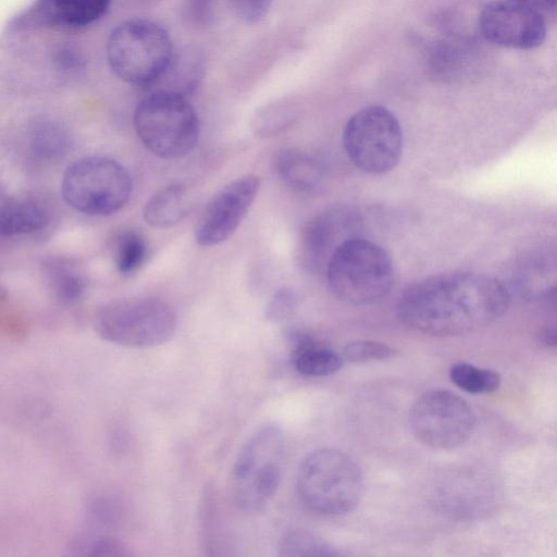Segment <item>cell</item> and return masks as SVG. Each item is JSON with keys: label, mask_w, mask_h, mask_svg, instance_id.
Wrapping results in <instances>:
<instances>
[{"label": "cell", "mask_w": 557, "mask_h": 557, "mask_svg": "<svg viewBox=\"0 0 557 557\" xmlns=\"http://www.w3.org/2000/svg\"><path fill=\"white\" fill-rule=\"evenodd\" d=\"M508 286L476 273H444L408 287L398 299L400 321L418 332L451 337L500 319L510 304Z\"/></svg>", "instance_id": "6da1fadb"}, {"label": "cell", "mask_w": 557, "mask_h": 557, "mask_svg": "<svg viewBox=\"0 0 557 557\" xmlns=\"http://www.w3.org/2000/svg\"><path fill=\"white\" fill-rule=\"evenodd\" d=\"M297 492L302 504L324 517L352 511L364 492L359 465L337 448H320L309 454L297 472Z\"/></svg>", "instance_id": "7a4b0ae2"}, {"label": "cell", "mask_w": 557, "mask_h": 557, "mask_svg": "<svg viewBox=\"0 0 557 557\" xmlns=\"http://www.w3.org/2000/svg\"><path fill=\"white\" fill-rule=\"evenodd\" d=\"M174 55L168 30L148 18L119 24L107 42L110 69L120 79L134 86H157Z\"/></svg>", "instance_id": "3957f363"}, {"label": "cell", "mask_w": 557, "mask_h": 557, "mask_svg": "<svg viewBox=\"0 0 557 557\" xmlns=\"http://www.w3.org/2000/svg\"><path fill=\"white\" fill-rule=\"evenodd\" d=\"M325 272L333 296L355 306L382 300L394 282L393 263L385 249L359 236L335 250Z\"/></svg>", "instance_id": "277c9868"}, {"label": "cell", "mask_w": 557, "mask_h": 557, "mask_svg": "<svg viewBox=\"0 0 557 557\" xmlns=\"http://www.w3.org/2000/svg\"><path fill=\"white\" fill-rule=\"evenodd\" d=\"M133 123L143 145L162 159L188 154L199 137L197 113L186 96L154 89L135 108Z\"/></svg>", "instance_id": "5b68a950"}, {"label": "cell", "mask_w": 557, "mask_h": 557, "mask_svg": "<svg viewBox=\"0 0 557 557\" xmlns=\"http://www.w3.org/2000/svg\"><path fill=\"white\" fill-rule=\"evenodd\" d=\"M106 342L128 348L154 347L170 341L177 327L173 307L156 297H131L103 306L94 318Z\"/></svg>", "instance_id": "8992f818"}, {"label": "cell", "mask_w": 557, "mask_h": 557, "mask_svg": "<svg viewBox=\"0 0 557 557\" xmlns=\"http://www.w3.org/2000/svg\"><path fill=\"white\" fill-rule=\"evenodd\" d=\"M284 433L276 424L257 430L239 449L232 469V497L243 510L262 509L274 496L282 476Z\"/></svg>", "instance_id": "52a82bcc"}, {"label": "cell", "mask_w": 557, "mask_h": 557, "mask_svg": "<svg viewBox=\"0 0 557 557\" xmlns=\"http://www.w3.org/2000/svg\"><path fill=\"white\" fill-rule=\"evenodd\" d=\"M61 193L64 201L88 215H110L121 210L133 193L128 171L107 157H85L70 164L63 173Z\"/></svg>", "instance_id": "ba28073f"}, {"label": "cell", "mask_w": 557, "mask_h": 557, "mask_svg": "<svg viewBox=\"0 0 557 557\" xmlns=\"http://www.w3.org/2000/svg\"><path fill=\"white\" fill-rule=\"evenodd\" d=\"M347 157L369 174L392 171L403 153V131L397 117L382 106L366 107L347 121L343 131Z\"/></svg>", "instance_id": "9c48e42d"}, {"label": "cell", "mask_w": 557, "mask_h": 557, "mask_svg": "<svg viewBox=\"0 0 557 557\" xmlns=\"http://www.w3.org/2000/svg\"><path fill=\"white\" fill-rule=\"evenodd\" d=\"M409 425L421 443L436 449H451L471 437L475 414L458 394L445 388H433L413 403Z\"/></svg>", "instance_id": "30bf717a"}, {"label": "cell", "mask_w": 557, "mask_h": 557, "mask_svg": "<svg viewBox=\"0 0 557 557\" xmlns=\"http://www.w3.org/2000/svg\"><path fill=\"white\" fill-rule=\"evenodd\" d=\"M259 188L257 176L244 175L218 190L196 224V243L202 247H213L227 240L246 216Z\"/></svg>", "instance_id": "8fae6325"}, {"label": "cell", "mask_w": 557, "mask_h": 557, "mask_svg": "<svg viewBox=\"0 0 557 557\" xmlns=\"http://www.w3.org/2000/svg\"><path fill=\"white\" fill-rule=\"evenodd\" d=\"M479 29L487 41L515 49H533L546 37L542 13L513 0L492 1L479 15Z\"/></svg>", "instance_id": "7c38bea8"}, {"label": "cell", "mask_w": 557, "mask_h": 557, "mask_svg": "<svg viewBox=\"0 0 557 557\" xmlns=\"http://www.w3.org/2000/svg\"><path fill=\"white\" fill-rule=\"evenodd\" d=\"M360 216L345 206L325 209L305 226L300 237V260L310 270L326 268L335 250L358 236Z\"/></svg>", "instance_id": "4fadbf2b"}, {"label": "cell", "mask_w": 557, "mask_h": 557, "mask_svg": "<svg viewBox=\"0 0 557 557\" xmlns=\"http://www.w3.org/2000/svg\"><path fill=\"white\" fill-rule=\"evenodd\" d=\"M420 45L428 73L441 82L451 83L471 76L481 61L478 42L460 33L449 32Z\"/></svg>", "instance_id": "5bb4252c"}, {"label": "cell", "mask_w": 557, "mask_h": 557, "mask_svg": "<svg viewBox=\"0 0 557 557\" xmlns=\"http://www.w3.org/2000/svg\"><path fill=\"white\" fill-rule=\"evenodd\" d=\"M110 3L111 0H36L13 21V27L81 28L101 18Z\"/></svg>", "instance_id": "9a60e30c"}, {"label": "cell", "mask_w": 557, "mask_h": 557, "mask_svg": "<svg viewBox=\"0 0 557 557\" xmlns=\"http://www.w3.org/2000/svg\"><path fill=\"white\" fill-rule=\"evenodd\" d=\"M509 292L532 302L557 298V245H543L527 252L513 268Z\"/></svg>", "instance_id": "2e32d148"}, {"label": "cell", "mask_w": 557, "mask_h": 557, "mask_svg": "<svg viewBox=\"0 0 557 557\" xmlns=\"http://www.w3.org/2000/svg\"><path fill=\"white\" fill-rule=\"evenodd\" d=\"M53 221L48 199L37 194L8 196L1 199L0 232L2 236H35L46 233Z\"/></svg>", "instance_id": "e0dca14e"}, {"label": "cell", "mask_w": 557, "mask_h": 557, "mask_svg": "<svg viewBox=\"0 0 557 557\" xmlns=\"http://www.w3.org/2000/svg\"><path fill=\"white\" fill-rule=\"evenodd\" d=\"M24 144L33 160L49 164L63 160L72 151L74 139L61 121L38 116L27 124Z\"/></svg>", "instance_id": "ac0fdd59"}, {"label": "cell", "mask_w": 557, "mask_h": 557, "mask_svg": "<svg viewBox=\"0 0 557 557\" xmlns=\"http://www.w3.org/2000/svg\"><path fill=\"white\" fill-rule=\"evenodd\" d=\"M41 272L49 290L63 305L77 304L87 292V276L73 258L48 257L41 263Z\"/></svg>", "instance_id": "d6986e66"}, {"label": "cell", "mask_w": 557, "mask_h": 557, "mask_svg": "<svg viewBox=\"0 0 557 557\" xmlns=\"http://www.w3.org/2000/svg\"><path fill=\"white\" fill-rule=\"evenodd\" d=\"M188 209L186 188L181 184H171L148 199L143 216L152 227L169 228L178 224L186 216Z\"/></svg>", "instance_id": "ffe728a7"}, {"label": "cell", "mask_w": 557, "mask_h": 557, "mask_svg": "<svg viewBox=\"0 0 557 557\" xmlns=\"http://www.w3.org/2000/svg\"><path fill=\"white\" fill-rule=\"evenodd\" d=\"M275 165L280 178L295 191L311 193L322 182L323 172L320 164L300 150H283L277 156Z\"/></svg>", "instance_id": "44dd1931"}, {"label": "cell", "mask_w": 557, "mask_h": 557, "mask_svg": "<svg viewBox=\"0 0 557 557\" xmlns=\"http://www.w3.org/2000/svg\"><path fill=\"white\" fill-rule=\"evenodd\" d=\"M296 371L306 376H325L339 370L343 357L330 347L315 344L308 337H299L293 354Z\"/></svg>", "instance_id": "7402d4cb"}, {"label": "cell", "mask_w": 557, "mask_h": 557, "mask_svg": "<svg viewBox=\"0 0 557 557\" xmlns=\"http://www.w3.org/2000/svg\"><path fill=\"white\" fill-rule=\"evenodd\" d=\"M111 250L116 270L123 275L135 273L147 256L144 237L131 228L121 230L113 236Z\"/></svg>", "instance_id": "603a6c76"}, {"label": "cell", "mask_w": 557, "mask_h": 557, "mask_svg": "<svg viewBox=\"0 0 557 557\" xmlns=\"http://www.w3.org/2000/svg\"><path fill=\"white\" fill-rule=\"evenodd\" d=\"M67 554L78 557H124L132 555L120 540L101 533H81L67 545Z\"/></svg>", "instance_id": "cb8c5ba5"}, {"label": "cell", "mask_w": 557, "mask_h": 557, "mask_svg": "<svg viewBox=\"0 0 557 557\" xmlns=\"http://www.w3.org/2000/svg\"><path fill=\"white\" fill-rule=\"evenodd\" d=\"M449 379L458 388L469 394H490L500 385V376L496 371L463 361L450 367Z\"/></svg>", "instance_id": "d4e9b609"}, {"label": "cell", "mask_w": 557, "mask_h": 557, "mask_svg": "<svg viewBox=\"0 0 557 557\" xmlns=\"http://www.w3.org/2000/svg\"><path fill=\"white\" fill-rule=\"evenodd\" d=\"M280 555L284 557H325L338 553L329 543L305 530L286 532L278 546Z\"/></svg>", "instance_id": "484cf974"}, {"label": "cell", "mask_w": 557, "mask_h": 557, "mask_svg": "<svg viewBox=\"0 0 557 557\" xmlns=\"http://www.w3.org/2000/svg\"><path fill=\"white\" fill-rule=\"evenodd\" d=\"M201 64L199 59L187 53L183 57L174 55L173 61L158 83L166 82L165 86L158 89L170 90L186 96L196 88L200 78Z\"/></svg>", "instance_id": "4316f807"}, {"label": "cell", "mask_w": 557, "mask_h": 557, "mask_svg": "<svg viewBox=\"0 0 557 557\" xmlns=\"http://www.w3.org/2000/svg\"><path fill=\"white\" fill-rule=\"evenodd\" d=\"M341 355L345 361L360 363L393 358L396 355V350L383 343L357 341L346 345Z\"/></svg>", "instance_id": "83f0119b"}, {"label": "cell", "mask_w": 557, "mask_h": 557, "mask_svg": "<svg viewBox=\"0 0 557 557\" xmlns=\"http://www.w3.org/2000/svg\"><path fill=\"white\" fill-rule=\"evenodd\" d=\"M273 0H227L237 18L246 24H256L268 14Z\"/></svg>", "instance_id": "f1b7e54d"}, {"label": "cell", "mask_w": 557, "mask_h": 557, "mask_svg": "<svg viewBox=\"0 0 557 557\" xmlns=\"http://www.w3.org/2000/svg\"><path fill=\"white\" fill-rule=\"evenodd\" d=\"M296 308V297L288 289H281L273 295L267 308V317L272 321H282L288 318Z\"/></svg>", "instance_id": "f546056e"}, {"label": "cell", "mask_w": 557, "mask_h": 557, "mask_svg": "<svg viewBox=\"0 0 557 557\" xmlns=\"http://www.w3.org/2000/svg\"><path fill=\"white\" fill-rule=\"evenodd\" d=\"M91 518L98 523L108 524L117 520L120 513L115 502L104 497H94L89 503Z\"/></svg>", "instance_id": "4dcf8cb0"}, {"label": "cell", "mask_w": 557, "mask_h": 557, "mask_svg": "<svg viewBox=\"0 0 557 557\" xmlns=\"http://www.w3.org/2000/svg\"><path fill=\"white\" fill-rule=\"evenodd\" d=\"M213 0H187L188 16L196 23L205 24L211 17Z\"/></svg>", "instance_id": "1f68e13d"}, {"label": "cell", "mask_w": 557, "mask_h": 557, "mask_svg": "<svg viewBox=\"0 0 557 557\" xmlns=\"http://www.w3.org/2000/svg\"><path fill=\"white\" fill-rule=\"evenodd\" d=\"M516 2L522 3L527 7L535 9L541 12V10H550L556 11L557 9V0H513Z\"/></svg>", "instance_id": "d6a6232c"}, {"label": "cell", "mask_w": 557, "mask_h": 557, "mask_svg": "<svg viewBox=\"0 0 557 557\" xmlns=\"http://www.w3.org/2000/svg\"><path fill=\"white\" fill-rule=\"evenodd\" d=\"M540 338L547 346H557V326L543 330Z\"/></svg>", "instance_id": "836d02e7"}, {"label": "cell", "mask_w": 557, "mask_h": 557, "mask_svg": "<svg viewBox=\"0 0 557 557\" xmlns=\"http://www.w3.org/2000/svg\"><path fill=\"white\" fill-rule=\"evenodd\" d=\"M555 12H557V9H556V11H555Z\"/></svg>", "instance_id": "e575fe53"}]
</instances>
